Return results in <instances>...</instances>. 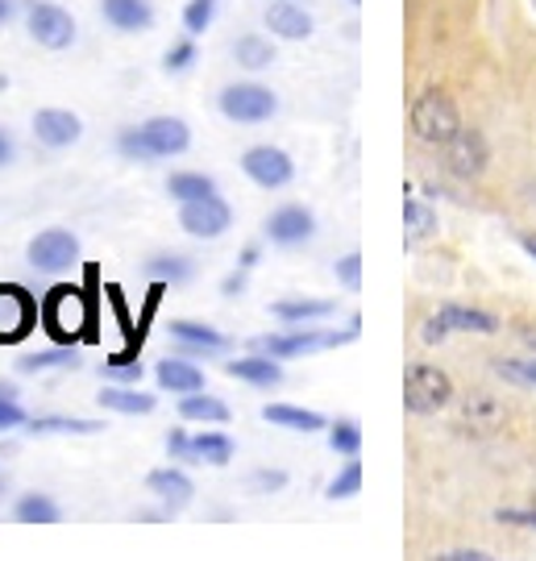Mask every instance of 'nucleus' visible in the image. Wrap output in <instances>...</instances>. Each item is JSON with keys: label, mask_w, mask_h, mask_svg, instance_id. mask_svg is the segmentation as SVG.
I'll return each instance as SVG.
<instances>
[{"label": "nucleus", "mask_w": 536, "mask_h": 561, "mask_svg": "<svg viewBox=\"0 0 536 561\" xmlns=\"http://www.w3.org/2000/svg\"><path fill=\"white\" fill-rule=\"evenodd\" d=\"M449 400H454V382L437 366H412L403 375V403H408V412L429 416V412L445 408Z\"/></svg>", "instance_id": "39448f33"}, {"label": "nucleus", "mask_w": 536, "mask_h": 561, "mask_svg": "<svg viewBox=\"0 0 536 561\" xmlns=\"http://www.w3.org/2000/svg\"><path fill=\"white\" fill-rule=\"evenodd\" d=\"M412 129H417L420 141H433V146H445L461 129V117H457V104L445 96V92H424L417 104H412Z\"/></svg>", "instance_id": "20e7f679"}, {"label": "nucleus", "mask_w": 536, "mask_h": 561, "mask_svg": "<svg viewBox=\"0 0 536 561\" xmlns=\"http://www.w3.org/2000/svg\"><path fill=\"white\" fill-rule=\"evenodd\" d=\"M262 233H266L271 245L296 250V245L317 238V217H312V208H304V204H283V208H275V213L266 217Z\"/></svg>", "instance_id": "9d476101"}, {"label": "nucleus", "mask_w": 536, "mask_h": 561, "mask_svg": "<svg viewBox=\"0 0 536 561\" xmlns=\"http://www.w3.org/2000/svg\"><path fill=\"white\" fill-rule=\"evenodd\" d=\"M503 379L520 382V387H536V358H524V362H499L495 366Z\"/></svg>", "instance_id": "4c0bfd02"}, {"label": "nucleus", "mask_w": 536, "mask_h": 561, "mask_svg": "<svg viewBox=\"0 0 536 561\" xmlns=\"http://www.w3.org/2000/svg\"><path fill=\"white\" fill-rule=\"evenodd\" d=\"M271 312H275L283 324H317L333 317V304L329 300H278Z\"/></svg>", "instance_id": "bb28decb"}, {"label": "nucleus", "mask_w": 536, "mask_h": 561, "mask_svg": "<svg viewBox=\"0 0 536 561\" xmlns=\"http://www.w3.org/2000/svg\"><path fill=\"white\" fill-rule=\"evenodd\" d=\"M167 192H171L175 204H192V201H204V196H217V180L204 175V171H175L167 180Z\"/></svg>", "instance_id": "393cba45"}, {"label": "nucleus", "mask_w": 536, "mask_h": 561, "mask_svg": "<svg viewBox=\"0 0 536 561\" xmlns=\"http://www.w3.org/2000/svg\"><path fill=\"white\" fill-rule=\"evenodd\" d=\"M146 491L155 495V500L175 516V512H183L187 503H192V495H196V486H192V479L179 470V466H162V470H150L146 474Z\"/></svg>", "instance_id": "4468645a"}, {"label": "nucleus", "mask_w": 536, "mask_h": 561, "mask_svg": "<svg viewBox=\"0 0 536 561\" xmlns=\"http://www.w3.org/2000/svg\"><path fill=\"white\" fill-rule=\"evenodd\" d=\"M13 18V0H0V25Z\"/></svg>", "instance_id": "8fccbe9b"}, {"label": "nucleus", "mask_w": 536, "mask_h": 561, "mask_svg": "<svg viewBox=\"0 0 536 561\" xmlns=\"http://www.w3.org/2000/svg\"><path fill=\"white\" fill-rule=\"evenodd\" d=\"M0 495H4V479H0Z\"/></svg>", "instance_id": "864d4df0"}, {"label": "nucleus", "mask_w": 536, "mask_h": 561, "mask_svg": "<svg viewBox=\"0 0 536 561\" xmlns=\"http://www.w3.org/2000/svg\"><path fill=\"white\" fill-rule=\"evenodd\" d=\"M25 428L34 433V437H50V433H59V437H83V433H100L104 424L96 421H76V416H34V421H25Z\"/></svg>", "instance_id": "c85d7f7f"}, {"label": "nucleus", "mask_w": 536, "mask_h": 561, "mask_svg": "<svg viewBox=\"0 0 536 561\" xmlns=\"http://www.w3.org/2000/svg\"><path fill=\"white\" fill-rule=\"evenodd\" d=\"M495 329H499V321L491 312L449 304V308H441V312H433V317L424 321V341L433 345V341H445L449 333H495Z\"/></svg>", "instance_id": "9b49d317"}, {"label": "nucleus", "mask_w": 536, "mask_h": 561, "mask_svg": "<svg viewBox=\"0 0 536 561\" xmlns=\"http://www.w3.org/2000/svg\"><path fill=\"white\" fill-rule=\"evenodd\" d=\"M445 146H449V167H454V175H461V180L478 175V171L487 167V159H491V154H487V141H482V134H475V129H457Z\"/></svg>", "instance_id": "a211bd4d"}, {"label": "nucleus", "mask_w": 536, "mask_h": 561, "mask_svg": "<svg viewBox=\"0 0 536 561\" xmlns=\"http://www.w3.org/2000/svg\"><path fill=\"white\" fill-rule=\"evenodd\" d=\"M217 4L220 0H187V9H183V30L196 38V34H204L208 25H213V18H217Z\"/></svg>", "instance_id": "f704fd0d"}, {"label": "nucleus", "mask_w": 536, "mask_h": 561, "mask_svg": "<svg viewBox=\"0 0 536 561\" xmlns=\"http://www.w3.org/2000/svg\"><path fill=\"white\" fill-rule=\"evenodd\" d=\"M192 259L187 254H155V259H146V279H155L159 287H175V283H187L192 279Z\"/></svg>", "instance_id": "a878e982"}, {"label": "nucleus", "mask_w": 536, "mask_h": 561, "mask_svg": "<svg viewBox=\"0 0 536 561\" xmlns=\"http://www.w3.org/2000/svg\"><path fill=\"white\" fill-rule=\"evenodd\" d=\"M155 379H159L162 391H171V396H192V391H204V370H199L192 358H162L155 366Z\"/></svg>", "instance_id": "aec40b11"}, {"label": "nucleus", "mask_w": 536, "mask_h": 561, "mask_svg": "<svg viewBox=\"0 0 536 561\" xmlns=\"http://www.w3.org/2000/svg\"><path fill=\"white\" fill-rule=\"evenodd\" d=\"M92 324V304L76 283H59L42 296V329L55 345H80Z\"/></svg>", "instance_id": "f257e3e1"}, {"label": "nucleus", "mask_w": 536, "mask_h": 561, "mask_svg": "<svg viewBox=\"0 0 536 561\" xmlns=\"http://www.w3.org/2000/svg\"><path fill=\"white\" fill-rule=\"evenodd\" d=\"M167 454L175 461H192V433L187 428H171L167 433Z\"/></svg>", "instance_id": "ea45409f"}, {"label": "nucleus", "mask_w": 536, "mask_h": 561, "mask_svg": "<svg viewBox=\"0 0 536 561\" xmlns=\"http://www.w3.org/2000/svg\"><path fill=\"white\" fill-rule=\"evenodd\" d=\"M13 516L18 524H59V503L50 500V495H42V491H30V495H21L18 507H13Z\"/></svg>", "instance_id": "c756f323"}, {"label": "nucleus", "mask_w": 536, "mask_h": 561, "mask_svg": "<svg viewBox=\"0 0 536 561\" xmlns=\"http://www.w3.org/2000/svg\"><path fill=\"white\" fill-rule=\"evenodd\" d=\"M233 59L246 71H266L275 62V46H271V38H262V34H246V38L233 42Z\"/></svg>", "instance_id": "cd10ccee"}, {"label": "nucleus", "mask_w": 536, "mask_h": 561, "mask_svg": "<svg viewBox=\"0 0 536 561\" xmlns=\"http://www.w3.org/2000/svg\"><path fill=\"white\" fill-rule=\"evenodd\" d=\"M4 162H13V141L0 134V167H4Z\"/></svg>", "instance_id": "de8ad7c7"}, {"label": "nucleus", "mask_w": 536, "mask_h": 561, "mask_svg": "<svg viewBox=\"0 0 536 561\" xmlns=\"http://www.w3.org/2000/svg\"><path fill=\"white\" fill-rule=\"evenodd\" d=\"M238 454V445L229 433L220 428H204V433H192V461H204V466H229Z\"/></svg>", "instance_id": "b1692460"}, {"label": "nucleus", "mask_w": 536, "mask_h": 561, "mask_svg": "<svg viewBox=\"0 0 536 561\" xmlns=\"http://www.w3.org/2000/svg\"><path fill=\"white\" fill-rule=\"evenodd\" d=\"M34 138L46 150H67L83 138V121L71 108H38L34 113Z\"/></svg>", "instance_id": "ddd939ff"}, {"label": "nucleus", "mask_w": 536, "mask_h": 561, "mask_svg": "<svg viewBox=\"0 0 536 561\" xmlns=\"http://www.w3.org/2000/svg\"><path fill=\"white\" fill-rule=\"evenodd\" d=\"M199 59L196 42H192V34L183 42H175L167 55H162V71H171V76H179V71H192V62Z\"/></svg>", "instance_id": "e433bc0d"}, {"label": "nucleus", "mask_w": 536, "mask_h": 561, "mask_svg": "<svg viewBox=\"0 0 536 561\" xmlns=\"http://www.w3.org/2000/svg\"><path fill=\"white\" fill-rule=\"evenodd\" d=\"M25 30L46 50H67L76 42V18L62 4H50V0H34L25 9Z\"/></svg>", "instance_id": "0eeeda50"}, {"label": "nucleus", "mask_w": 536, "mask_h": 561, "mask_svg": "<svg viewBox=\"0 0 536 561\" xmlns=\"http://www.w3.org/2000/svg\"><path fill=\"white\" fill-rule=\"evenodd\" d=\"M225 375H229V379L250 382V387H278V382H283V362L271 358V354H259V350H250L246 358H229V362H225Z\"/></svg>", "instance_id": "dca6fc26"}, {"label": "nucleus", "mask_w": 536, "mask_h": 561, "mask_svg": "<svg viewBox=\"0 0 536 561\" xmlns=\"http://www.w3.org/2000/svg\"><path fill=\"white\" fill-rule=\"evenodd\" d=\"M179 229L196 241H217L233 229V208L220 196H204V201L179 204Z\"/></svg>", "instance_id": "6e6552de"}, {"label": "nucleus", "mask_w": 536, "mask_h": 561, "mask_svg": "<svg viewBox=\"0 0 536 561\" xmlns=\"http://www.w3.org/2000/svg\"><path fill=\"white\" fill-rule=\"evenodd\" d=\"M42 324V304L21 283H0V345H18Z\"/></svg>", "instance_id": "7ed1b4c3"}, {"label": "nucleus", "mask_w": 536, "mask_h": 561, "mask_svg": "<svg viewBox=\"0 0 536 561\" xmlns=\"http://www.w3.org/2000/svg\"><path fill=\"white\" fill-rule=\"evenodd\" d=\"M80 358H76V345H55L46 354H34V358H21V375H42V370H76Z\"/></svg>", "instance_id": "7c9ffc66"}, {"label": "nucleus", "mask_w": 536, "mask_h": 561, "mask_svg": "<svg viewBox=\"0 0 536 561\" xmlns=\"http://www.w3.org/2000/svg\"><path fill=\"white\" fill-rule=\"evenodd\" d=\"M524 341H528V345H536V333H524Z\"/></svg>", "instance_id": "603ef678"}, {"label": "nucleus", "mask_w": 536, "mask_h": 561, "mask_svg": "<svg viewBox=\"0 0 536 561\" xmlns=\"http://www.w3.org/2000/svg\"><path fill=\"white\" fill-rule=\"evenodd\" d=\"M329 445H333V454H341V458H357V449H362V424L357 421L329 424Z\"/></svg>", "instance_id": "2f4dec72"}, {"label": "nucleus", "mask_w": 536, "mask_h": 561, "mask_svg": "<svg viewBox=\"0 0 536 561\" xmlns=\"http://www.w3.org/2000/svg\"><path fill=\"white\" fill-rule=\"evenodd\" d=\"M520 245H524V250L536 259V233H524V238H520Z\"/></svg>", "instance_id": "09e8293b"}, {"label": "nucleus", "mask_w": 536, "mask_h": 561, "mask_svg": "<svg viewBox=\"0 0 536 561\" xmlns=\"http://www.w3.org/2000/svg\"><path fill=\"white\" fill-rule=\"evenodd\" d=\"M241 171H246V180L266 187V192H278V187H287L296 180V162L278 146H250L241 154Z\"/></svg>", "instance_id": "1a4fd4ad"}, {"label": "nucleus", "mask_w": 536, "mask_h": 561, "mask_svg": "<svg viewBox=\"0 0 536 561\" xmlns=\"http://www.w3.org/2000/svg\"><path fill=\"white\" fill-rule=\"evenodd\" d=\"M117 150H121V159L159 162V154L150 150V141H146V134H141V125H134V129H121V134H117Z\"/></svg>", "instance_id": "473e14b6"}, {"label": "nucleus", "mask_w": 536, "mask_h": 561, "mask_svg": "<svg viewBox=\"0 0 536 561\" xmlns=\"http://www.w3.org/2000/svg\"><path fill=\"white\" fill-rule=\"evenodd\" d=\"M338 279L350 287V291H357V283H362V254H345V259L338 262Z\"/></svg>", "instance_id": "a19ab883"}, {"label": "nucleus", "mask_w": 536, "mask_h": 561, "mask_svg": "<svg viewBox=\"0 0 536 561\" xmlns=\"http://www.w3.org/2000/svg\"><path fill=\"white\" fill-rule=\"evenodd\" d=\"M13 428H25V408L13 396H0V433H13Z\"/></svg>", "instance_id": "58836bf2"}, {"label": "nucleus", "mask_w": 536, "mask_h": 561, "mask_svg": "<svg viewBox=\"0 0 536 561\" xmlns=\"http://www.w3.org/2000/svg\"><path fill=\"white\" fill-rule=\"evenodd\" d=\"M179 421L187 424H229V403L208 396V391H192L179 396Z\"/></svg>", "instance_id": "5701e85b"}, {"label": "nucleus", "mask_w": 536, "mask_h": 561, "mask_svg": "<svg viewBox=\"0 0 536 561\" xmlns=\"http://www.w3.org/2000/svg\"><path fill=\"white\" fill-rule=\"evenodd\" d=\"M350 4H357V0H350Z\"/></svg>", "instance_id": "5fc2aeb1"}, {"label": "nucleus", "mask_w": 536, "mask_h": 561, "mask_svg": "<svg viewBox=\"0 0 536 561\" xmlns=\"http://www.w3.org/2000/svg\"><path fill=\"white\" fill-rule=\"evenodd\" d=\"M262 21L271 25L275 38H287V42H304L312 34V18L299 9V0H271Z\"/></svg>", "instance_id": "6ab92c4d"}, {"label": "nucleus", "mask_w": 536, "mask_h": 561, "mask_svg": "<svg viewBox=\"0 0 536 561\" xmlns=\"http://www.w3.org/2000/svg\"><path fill=\"white\" fill-rule=\"evenodd\" d=\"M445 561H487V553H478V549H457V553H445Z\"/></svg>", "instance_id": "a18cd8bd"}, {"label": "nucleus", "mask_w": 536, "mask_h": 561, "mask_svg": "<svg viewBox=\"0 0 536 561\" xmlns=\"http://www.w3.org/2000/svg\"><path fill=\"white\" fill-rule=\"evenodd\" d=\"M141 134H146L150 150H155L159 159H175V154H183V150L192 146V129H187V121H179V117L141 121Z\"/></svg>", "instance_id": "2eb2a0df"}, {"label": "nucleus", "mask_w": 536, "mask_h": 561, "mask_svg": "<svg viewBox=\"0 0 536 561\" xmlns=\"http://www.w3.org/2000/svg\"><path fill=\"white\" fill-rule=\"evenodd\" d=\"M250 482L259 486L262 495H275V491H283V486H287V474H283V470H259Z\"/></svg>", "instance_id": "79ce46f5"}, {"label": "nucleus", "mask_w": 536, "mask_h": 561, "mask_svg": "<svg viewBox=\"0 0 536 561\" xmlns=\"http://www.w3.org/2000/svg\"><path fill=\"white\" fill-rule=\"evenodd\" d=\"M499 520H528L536 528V500H533V512H524V516L520 512H499Z\"/></svg>", "instance_id": "49530a36"}, {"label": "nucleus", "mask_w": 536, "mask_h": 561, "mask_svg": "<svg viewBox=\"0 0 536 561\" xmlns=\"http://www.w3.org/2000/svg\"><path fill=\"white\" fill-rule=\"evenodd\" d=\"M403 225H408V241L429 238V233L437 229V213H429L420 201H408L403 204Z\"/></svg>", "instance_id": "72a5a7b5"}, {"label": "nucleus", "mask_w": 536, "mask_h": 561, "mask_svg": "<svg viewBox=\"0 0 536 561\" xmlns=\"http://www.w3.org/2000/svg\"><path fill=\"white\" fill-rule=\"evenodd\" d=\"M262 421L278 424V428H292V433H320V428H329V421L320 412L299 408V403H266L262 408Z\"/></svg>", "instance_id": "4be33fe9"}, {"label": "nucleus", "mask_w": 536, "mask_h": 561, "mask_svg": "<svg viewBox=\"0 0 536 561\" xmlns=\"http://www.w3.org/2000/svg\"><path fill=\"white\" fill-rule=\"evenodd\" d=\"M167 333H171V341H175V350L183 358H213V354L229 350V337L204 321H171Z\"/></svg>", "instance_id": "f8f14e48"}, {"label": "nucleus", "mask_w": 536, "mask_h": 561, "mask_svg": "<svg viewBox=\"0 0 536 561\" xmlns=\"http://www.w3.org/2000/svg\"><path fill=\"white\" fill-rule=\"evenodd\" d=\"M220 291H225V296H229V300H238L241 291H246V271H241V266H238V271H233V275H229V279L220 283Z\"/></svg>", "instance_id": "37998d69"}, {"label": "nucleus", "mask_w": 536, "mask_h": 561, "mask_svg": "<svg viewBox=\"0 0 536 561\" xmlns=\"http://www.w3.org/2000/svg\"><path fill=\"white\" fill-rule=\"evenodd\" d=\"M0 396H13V400H18V387H13V382H0Z\"/></svg>", "instance_id": "3c124183"}, {"label": "nucleus", "mask_w": 536, "mask_h": 561, "mask_svg": "<svg viewBox=\"0 0 536 561\" xmlns=\"http://www.w3.org/2000/svg\"><path fill=\"white\" fill-rule=\"evenodd\" d=\"M357 491H362V466H357V458H350V466L341 470L338 479L329 482V491H324V495H329V500H354Z\"/></svg>", "instance_id": "c9c22d12"}, {"label": "nucleus", "mask_w": 536, "mask_h": 561, "mask_svg": "<svg viewBox=\"0 0 536 561\" xmlns=\"http://www.w3.org/2000/svg\"><path fill=\"white\" fill-rule=\"evenodd\" d=\"M100 13L121 34H146L155 25V4L150 0H100Z\"/></svg>", "instance_id": "f3484780"}, {"label": "nucleus", "mask_w": 536, "mask_h": 561, "mask_svg": "<svg viewBox=\"0 0 536 561\" xmlns=\"http://www.w3.org/2000/svg\"><path fill=\"white\" fill-rule=\"evenodd\" d=\"M104 412H121V416H150L155 412V396L150 391H138V387H125V382H109L96 396Z\"/></svg>", "instance_id": "412c9836"}, {"label": "nucleus", "mask_w": 536, "mask_h": 561, "mask_svg": "<svg viewBox=\"0 0 536 561\" xmlns=\"http://www.w3.org/2000/svg\"><path fill=\"white\" fill-rule=\"evenodd\" d=\"M217 108L220 117H229L233 125H262V121H271L278 113V96L266 83H254V80L229 83V88H220Z\"/></svg>", "instance_id": "f03ea898"}, {"label": "nucleus", "mask_w": 536, "mask_h": 561, "mask_svg": "<svg viewBox=\"0 0 536 561\" xmlns=\"http://www.w3.org/2000/svg\"><path fill=\"white\" fill-rule=\"evenodd\" d=\"M25 259L42 275H62V271H71L80 262V238L71 229H42L38 238L30 241Z\"/></svg>", "instance_id": "423d86ee"}, {"label": "nucleus", "mask_w": 536, "mask_h": 561, "mask_svg": "<svg viewBox=\"0 0 536 561\" xmlns=\"http://www.w3.org/2000/svg\"><path fill=\"white\" fill-rule=\"evenodd\" d=\"M259 262H262V245H246V250H241V259H238L241 271H254Z\"/></svg>", "instance_id": "c03bdc74"}]
</instances>
